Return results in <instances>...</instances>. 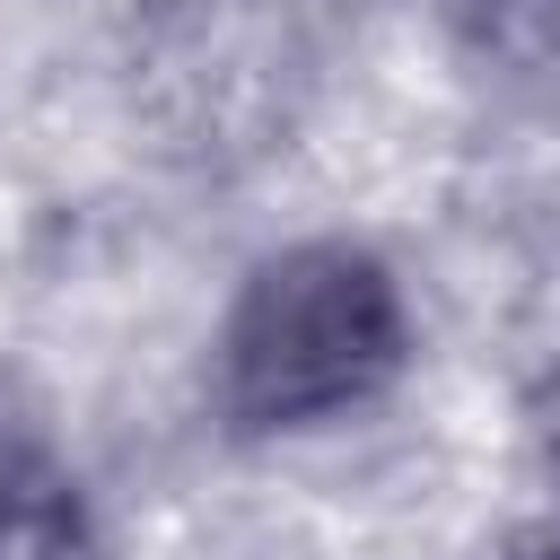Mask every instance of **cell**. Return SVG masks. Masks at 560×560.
<instances>
[{"mask_svg":"<svg viewBox=\"0 0 560 560\" xmlns=\"http://www.w3.org/2000/svg\"><path fill=\"white\" fill-rule=\"evenodd\" d=\"M402 350L394 280L350 245H306L254 271L228 324V402L245 420H315L359 402Z\"/></svg>","mask_w":560,"mask_h":560,"instance_id":"obj_1","label":"cell"}]
</instances>
